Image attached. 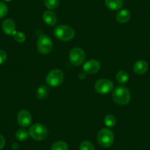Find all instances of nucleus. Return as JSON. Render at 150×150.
Wrapping results in <instances>:
<instances>
[{"label": "nucleus", "mask_w": 150, "mask_h": 150, "mask_svg": "<svg viewBox=\"0 0 150 150\" xmlns=\"http://www.w3.org/2000/svg\"><path fill=\"white\" fill-rule=\"evenodd\" d=\"M2 28L4 33L8 35H13L16 33V24L11 18H7L2 22Z\"/></svg>", "instance_id": "obj_11"}, {"label": "nucleus", "mask_w": 150, "mask_h": 150, "mask_svg": "<svg viewBox=\"0 0 150 150\" xmlns=\"http://www.w3.org/2000/svg\"><path fill=\"white\" fill-rule=\"evenodd\" d=\"M29 134L31 138L35 141H43L47 137L48 131L44 125L36 123L30 127Z\"/></svg>", "instance_id": "obj_5"}, {"label": "nucleus", "mask_w": 150, "mask_h": 150, "mask_svg": "<svg viewBox=\"0 0 150 150\" xmlns=\"http://www.w3.org/2000/svg\"><path fill=\"white\" fill-rule=\"evenodd\" d=\"M69 60L74 66H80L83 64L86 60V53L84 50L79 47L73 48L69 52Z\"/></svg>", "instance_id": "obj_7"}, {"label": "nucleus", "mask_w": 150, "mask_h": 150, "mask_svg": "<svg viewBox=\"0 0 150 150\" xmlns=\"http://www.w3.org/2000/svg\"><path fill=\"white\" fill-rule=\"evenodd\" d=\"M17 121L21 127H27L32 124L33 117L31 113L27 110H21L18 113Z\"/></svg>", "instance_id": "obj_9"}, {"label": "nucleus", "mask_w": 150, "mask_h": 150, "mask_svg": "<svg viewBox=\"0 0 150 150\" xmlns=\"http://www.w3.org/2000/svg\"><path fill=\"white\" fill-rule=\"evenodd\" d=\"M5 138H4L1 134H0V149H3L4 146H5Z\"/></svg>", "instance_id": "obj_26"}, {"label": "nucleus", "mask_w": 150, "mask_h": 150, "mask_svg": "<svg viewBox=\"0 0 150 150\" xmlns=\"http://www.w3.org/2000/svg\"><path fill=\"white\" fill-rule=\"evenodd\" d=\"M29 135V132L27 130H26L25 129H19L16 131V138L17 140L20 141H24L28 138Z\"/></svg>", "instance_id": "obj_17"}, {"label": "nucleus", "mask_w": 150, "mask_h": 150, "mask_svg": "<svg viewBox=\"0 0 150 150\" xmlns=\"http://www.w3.org/2000/svg\"><path fill=\"white\" fill-rule=\"evenodd\" d=\"M80 150H94V146L90 141H83L80 144Z\"/></svg>", "instance_id": "obj_22"}, {"label": "nucleus", "mask_w": 150, "mask_h": 150, "mask_svg": "<svg viewBox=\"0 0 150 150\" xmlns=\"http://www.w3.org/2000/svg\"><path fill=\"white\" fill-rule=\"evenodd\" d=\"M100 63L98 60L92 59L88 60L83 65V71L88 74H93L96 73L100 69Z\"/></svg>", "instance_id": "obj_10"}, {"label": "nucleus", "mask_w": 150, "mask_h": 150, "mask_svg": "<svg viewBox=\"0 0 150 150\" xmlns=\"http://www.w3.org/2000/svg\"><path fill=\"white\" fill-rule=\"evenodd\" d=\"M113 88V83L108 79H101L95 83L96 91L99 94H107Z\"/></svg>", "instance_id": "obj_8"}, {"label": "nucleus", "mask_w": 150, "mask_h": 150, "mask_svg": "<svg viewBox=\"0 0 150 150\" xmlns=\"http://www.w3.org/2000/svg\"><path fill=\"white\" fill-rule=\"evenodd\" d=\"M43 20L49 26H54L57 23V15L52 11H47L43 14Z\"/></svg>", "instance_id": "obj_12"}, {"label": "nucleus", "mask_w": 150, "mask_h": 150, "mask_svg": "<svg viewBox=\"0 0 150 150\" xmlns=\"http://www.w3.org/2000/svg\"><path fill=\"white\" fill-rule=\"evenodd\" d=\"M129 74L125 70L119 71L116 75V80H117L119 83H122V84L127 83V81L129 80Z\"/></svg>", "instance_id": "obj_16"}, {"label": "nucleus", "mask_w": 150, "mask_h": 150, "mask_svg": "<svg viewBox=\"0 0 150 150\" xmlns=\"http://www.w3.org/2000/svg\"><path fill=\"white\" fill-rule=\"evenodd\" d=\"M131 18V13L127 9H122L116 13V19L120 24H125L128 22Z\"/></svg>", "instance_id": "obj_14"}, {"label": "nucleus", "mask_w": 150, "mask_h": 150, "mask_svg": "<svg viewBox=\"0 0 150 150\" xmlns=\"http://www.w3.org/2000/svg\"><path fill=\"white\" fill-rule=\"evenodd\" d=\"M112 99L119 105H126L130 100L129 91L125 86H119L112 92Z\"/></svg>", "instance_id": "obj_1"}, {"label": "nucleus", "mask_w": 150, "mask_h": 150, "mask_svg": "<svg viewBox=\"0 0 150 150\" xmlns=\"http://www.w3.org/2000/svg\"><path fill=\"white\" fill-rule=\"evenodd\" d=\"M8 12V8L5 3L0 2V18H3Z\"/></svg>", "instance_id": "obj_24"}, {"label": "nucleus", "mask_w": 150, "mask_h": 150, "mask_svg": "<svg viewBox=\"0 0 150 150\" xmlns=\"http://www.w3.org/2000/svg\"><path fill=\"white\" fill-rule=\"evenodd\" d=\"M4 1H6V2H10V1H11V0H4Z\"/></svg>", "instance_id": "obj_28"}, {"label": "nucleus", "mask_w": 150, "mask_h": 150, "mask_svg": "<svg viewBox=\"0 0 150 150\" xmlns=\"http://www.w3.org/2000/svg\"><path fill=\"white\" fill-rule=\"evenodd\" d=\"M54 35L61 41H70L75 35V31L71 26L58 25L54 28Z\"/></svg>", "instance_id": "obj_2"}, {"label": "nucleus", "mask_w": 150, "mask_h": 150, "mask_svg": "<svg viewBox=\"0 0 150 150\" xmlns=\"http://www.w3.org/2000/svg\"><path fill=\"white\" fill-rule=\"evenodd\" d=\"M148 63L145 60H138L133 66V70L137 74L142 75L145 74L148 70Z\"/></svg>", "instance_id": "obj_13"}, {"label": "nucleus", "mask_w": 150, "mask_h": 150, "mask_svg": "<svg viewBox=\"0 0 150 150\" xmlns=\"http://www.w3.org/2000/svg\"><path fill=\"white\" fill-rule=\"evenodd\" d=\"M7 60V54L5 51L0 50V65H2Z\"/></svg>", "instance_id": "obj_25"}, {"label": "nucleus", "mask_w": 150, "mask_h": 150, "mask_svg": "<svg viewBox=\"0 0 150 150\" xmlns=\"http://www.w3.org/2000/svg\"><path fill=\"white\" fill-rule=\"evenodd\" d=\"M97 141L101 146L108 148L110 146L114 141V134L108 128L100 129L97 134Z\"/></svg>", "instance_id": "obj_3"}, {"label": "nucleus", "mask_w": 150, "mask_h": 150, "mask_svg": "<svg viewBox=\"0 0 150 150\" xmlns=\"http://www.w3.org/2000/svg\"><path fill=\"white\" fill-rule=\"evenodd\" d=\"M37 49L41 54H47L52 50V41L47 35L42 34L38 37L37 41Z\"/></svg>", "instance_id": "obj_6"}, {"label": "nucleus", "mask_w": 150, "mask_h": 150, "mask_svg": "<svg viewBox=\"0 0 150 150\" xmlns=\"http://www.w3.org/2000/svg\"><path fill=\"white\" fill-rule=\"evenodd\" d=\"M104 122L108 127H112L116 124V118L115 117L114 115L108 114L104 119Z\"/></svg>", "instance_id": "obj_19"}, {"label": "nucleus", "mask_w": 150, "mask_h": 150, "mask_svg": "<svg viewBox=\"0 0 150 150\" xmlns=\"http://www.w3.org/2000/svg\"><path fill=\"white\" fill-rule=\"evenodd\" d=\"M49 93V90L47 86H40L37 90V97L39 99H44L47 96Z\"/></svg>", "instance_id": "obj_20"}, {"label": "nucleus", "mask_w": 150, "mask_h": 150, "mask_svg": "<svg viewBox=\"0 0 150 150\" xmlns=\"http://www.w3.org/2000/svg\"><path fill=\"white\" fill-rule=\"evenodd\" d=\"M105 5L111 11H119L123 7V0H105Z\"/></svg>", "instance_id": "obj_15"}, {"label": "nucleus", "mask_w": 150, "mask_h": 150, "mask_svg": "<svg viewBox=\"0 0 150 150\" xmlns=\"http://www.w3.org/2000/svg\"><path fill=\"white\" fill-rule=\"evenodd\" d=\"M12 148H13V150H16V149H18V144H13Z\"/></svg>", "instance_id": "obj_27"}, {"label": "nucleus", "mask_w": 150, "mask_h": 150, "mask_svg": "<svg viewBox=\"0 0 150 150\" xmlns=\"http://www.w3.org/2000/svg\"><path fill=\"white\" fill-rule=\"evenodd\" d=\"M51 149L52 150H69V146L65 141H58L52 144Z\"/></svg>", "instance_id": "obj_18"}, {"label": "nucleus", "mask_w": 150, "mask_h": 150, "mask_svg": "<svg viewBox=\"0 0 150 150\" xmlns=\"http://www.w3.org/2000/svg\"><path fill=\"white\" fill-rule=\"evenodd\" d=\"M64 80V74L60 69H54L49 72L46 81L49 86L56 88L60 86Z\"/></svg>", "instance_id": "obj_4"}, {"label": "nucleus", "mask_w": 150, "mask_h": 150, "mask_svg": "<svg viewBox=\"0 0 150 150\" xmlns=\"http://www.w3.org/2000/svg\"><path fill=\"white\" fill-rule=\"evenodd\" d=\"M60 0H44V5L49 10H54L58 7Z\"/></svg>", "instance_id": "obj_21"}, {"label": "nucleus", "mask_w": 150, "mask_h": 150, "mask_svg": "<svg viewBox=\"0 0 150 150\" xmlns=\"http://www.w3.org/2000/svg\"><path fill=\"white\" fill-rule=\"evenodd\" d=\"M13 38L18 43H23L26 41V35L24 33H21V32H16L13 35Z\"/></svg>", "instance_id": "obj_23"}]
</instances>
